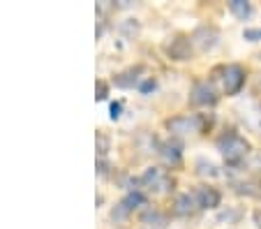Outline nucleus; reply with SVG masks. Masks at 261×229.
<instances>
[{"instance_id":"1","label":"nucleus","mask_w":261,"mask_h":229,"mask_svg":"<svg viewBox=\"0 0 261 229\" xmlns=\"http://www.w3.org/2000/svg\"><path fill=\"white\" fill-rule=\"evenodd\" d=\"M217 148H220V153L224 155V160H227L229 165H238V162L247 160V155L252 153L250 141H247L245 137L236 135V132L222 135L220 139H217Z\"/></svg>"},{"instance_id":"2","label":"nucleus","mask_w":261,"mask_h":229,"mask_svg":"<svg viewBox=\"0 0 261 229\" xmlns=\"http://www.w3.org/2000/svg\"><path fill=\"white\" fill-rule=\"evenodd\" d=\"M167 130L176 137L192 135V132H203V130H206V116H201V114L173 116V118L167 120Z\"/></svg>"},{"instance_id":"3","label":"nucleus","mask_w":261,"mask_h":229,"mask_svg":"<svg viewBox=\"0 0 261 229\" xmlns=\"http://www.w3.org/2000/svg\"><path fill=\"white\" fill-rule=\"evenodd\" d=\"M243 86H245V70L236 63L227 65L222 70V90L227 95H236V93H241Z\"/></svg>"},{"instance_id":"4","label":"nucleus","mask_w":261,"mask_h":229,"mask_svg":"<svg viewBox=\"0 0 261 229\" xmlns=\"http://www.w3.org/2000/svg\"><path fill=\"white\" fill-rule=\"evenodd\" d=\"M190 40H192V46H197L201 54H206V51L215 49V44L220 42V33L213 26H199Z\"/></svg>"},{"instance_id":"5","label":"nucleus","mask_w":261,"mask_h":229,"mask_svg":"<svg viewBox=\"0 0 261 229\" xmlns=\"http://www.w3.org/2000/svg\"><path fill=\"white\" fill-rule=\"evenodd\" d=\"M141 183L150 190H158V192H169V188L173 185V181L169 179V174L160 167H150L146 169V174L141 176Z\"/></svg>"},{"instance_id":"6","label":"nucleus","mask_w":261,"mask_h":229,"mask_svg":"<svg viewBox=\"0 0 261 229\" xmlns=\"http://www.w3.org/2000/svg\"><path fill=\"white\" fill-rule=\"evenodd\" d=\"M190 100L192 105L199 107H208V105H215L217 102V90L211 81H197L192 86V93H190Z\"/></svg>"},{"instance_id":"7","label":"nucleus","mask_w":261,"mask_h":229,"mask_svg":"<svg viewBox=\"0 0 261 229\" xmlns=\"http://www.w3.org/2000/svg\"><path fill=\"white\" fill-rule=\"evenodd\" d=\"M167 54L171 60H190L192 58V40L185 35H176L167 44Z\"/></svg>"},{"instance_id":"8","label":"nucleus","mask_w":261,"mask_h":229,"mask_svg":"<svg viewBox=\"0 0 261 229\" xmlns=\"http://www.w3.org/2000/svg\"><path fill=\"white\" fill-rule=\"evenodd\" d=\"M194 197H197V204L199 209H217L220 206V192H217L215 188H211V185H201V188L194 192Z\"/></svg>"},{"instance_id":"9","label":"nucleus","mask_w":261,"mask_h":229,"mask_svg":"<svg viewBox=\"0 0 261 229\" xmlns=\"http://www.w3.org/2000/svg\"><path fill=\"white\" fill-rule=\"evenodd\" d=\"M199 209L197 204V197H194V192H182L176 197V201H173V213L176 215H192L194 211Z\"/></svg>"},{"instance_id":"10","label":"nucleus","mask_w":261,"mask_h":229,"mask_svg":"<svg viewBox=\"0 0 261 229\" xmlns=\"http://www.w3.org/2000/svg\"><path fill=\"white\" fill-rule=\"evenodd\" d=\"M236 192L245 194V197H261V181L245 179L241 183H236Z\"/></svg>"},{"instance_id":"11","label":"nucleus","mask_w":261,"mask_h":229,"mask_svg":"<svg viewBox=\"0 0 261 229\" xmlns=\"http://www.w3.org/2000/svg\"><path fill=\"white\" fill-rule=\"evenodd\" d=\"M160 153H162V158L167 160L169 165H178V162H180L182 150H180V144H176V141H169V144H164L162 148H160Z\"/></svg>"},{"instance_id":"12","label":"nucleus","mask_w":261,"mask_h":229,"mask_svg":"<svg viewBox=\"0 0 261 229\" xmlns=\"http://www.w3.org/2000/svg\"><path fill=\"white\" fill-rule=\"evenodd\" d=\"M229 10H231V14L238 16L241 21H245L252 16V5L247 0H229Z\"/></svg>"},{"instance_id":"13","label":"nucleus","mask_w":261,"mask_h":229,"mask_svg":"<svg viewBox=\"0 0 261 229\" xmlns=\"http://www.w3.org/2000/svg\"><path fill=\"white\" fill-rule=\"evenodd\" d=\"M139 74H141V67H132V70L116 77V86H120V88H132L139 81Z\"/></svg>"},{"instance_id":"14","label":"nucleus","mask_w":261,"mask_h":229,"mask_svg":"<svg viewBox=\"0 0 261 229\" xmlns=\"http://www.w3.org/2000/svg\"><path fill=\"white\" fill-rule=\"evenodd\" d=\"M123 204L127 206L129 211H134V209H139V206H146V194L141 192V190H132V192L127 194L123 199Z\"/></svg>"},{"instance_id":"15","label":"nucleus","mask_w":261,"mask_h":229,"mask_svg":"<svg viewBox=\"0 0 261 229\" xmlns=\"http://www.w3.org/2000/svg\"><path fill=\"white\" fill-rule=\"evenodd\" d=\"M141 220H143V224L153 222V227H164V224H167V215H162L160 211H146Z\"/></svg>"},{"instance_id":"16","label":"nucleus","mask_w":261,"mask_h":229,"mask_svg":"<svg viewBox=\"0 0 261 229\" xmlns=\"http://www.w3.org/2000/svg\"><path fill=\"white\" fill-rule=\"evenodd\" d=\"M241 218H243V213L238 209H227V211H222V213L217 215L220 222H227V224H236Z\"/></svg>"},{"instance_id":"17","label":"nucleus","mask_w":261,"mask_h":229,"mask_svg":"<svg viewBox=\"0 0 261 229\" xmlns=\"http://www.w3.org/2000/svg\"><path fill=\"white\" fill-rule=\"evenodd\" d=\"M197 174L201 176H211V179H215L220 171H217V167L213 165V162H206V160H199L197 162Z\"/></svg>"},{"instance_id":"18","label":"nucleus","mask_w":261,"mask_h":229,"mask_svg":"<svg viewBox=\"0 0 261 229\" xmlns=\"http://www.w3.org/2000/svg\"><path fill=\"white\" fill-rule=\"evenodd\" d=\"M245 165L250 167L252 171H261V150H252V153L247 155Z\"/></svg>"},{"instance_id":"19","label":"nucleus","mask_w":261,"mask_h":229,"mask_svg":"<svg viewBox=\"0 0 261 229\" xmlns=\"http://www.w3.org/2000/svg\"><path fill=\"white\" fill-rule=\"evenodd\" d=\"M243 37H245L247 42H261V28H245Z\"/></svg>"},{"instance_id":"20","label":"nucleus","mask_w":261,"mask_h":229,"mask_svg":"<svg viewBox=\"0 0 261 229\" xmlns=\"http://www.w3.org/2000/svg\"><path fill=\"white\" fill-rule=\"evenodd\" d=\"M129 213H132V211H129L127 206H125L123 201H120V204H118V206H116V209H114V213H111V215H114V220H125V218H127Z\"/></svg>"},{"instance_id":"21","label":"nucleus","mask_w":261,"mask_h":229,"mask_svg":"<svg viewBox=\"0 0 261 229\" xmlns=\"http://www.w3.org/2000/svg\"><path fill=\"white\" fill-rule=\"evenodd\" d=\"M155 88H158V84H155V79H146L141 86H139V90H141L143 95H148V93H150V90H155Z\"/></svg>"},{"instance_id":"22","label":"nucleus","mask_w":261,"mask_h":229,"mask_svg":"<svg viewBox=\"0 0 261 229\" xmlns=\"http://www.w3.org/2000/svg\"><path fill=\"white\" fill-rule=\"evenodd\" d=\"M95 97H97V100H104V97H107V84H104V81H97V86H95Z\"/></svg>"},{"instance_id":"23","label":"nucleus","mask_w":261,"mask_h":229,"mask_svg":"<svg viewBox=\"0 0 261 229\" xmlns=\"http://www.w3.org/2000/svg\"><path fill=\"white\" fill-rule=\"evenodd\" d=\"M120 109H123V105H120V102H114V105H111V118H118L120 116Z\"/></svg>"},{"instance_id":"24","label":"nucleus","mask_w":261,"mask_h":229,"mask_svg":"<svg viewBox=\"0 0 261 229\" xmlns=\"http://www.w3.org/2000/svg\"><path fill=\"white\" fill-rule=\"evenodd\" d=\"M254 224L261 229V209H259V211H254Z\"/></svg>"},{"instance_id":"25","label":"nucleus","mask_w":261,"mask_h":229,"mask_svg":"<svg viewBox=\"0 0 261 229\" xmlns=\"http://www.w3.org/2000/svg\"><path fill=\"white\" fill-rule=\"evenodd\" d=\"M259 58H261V54H259Z\"/></svg>"}]
</instances>
